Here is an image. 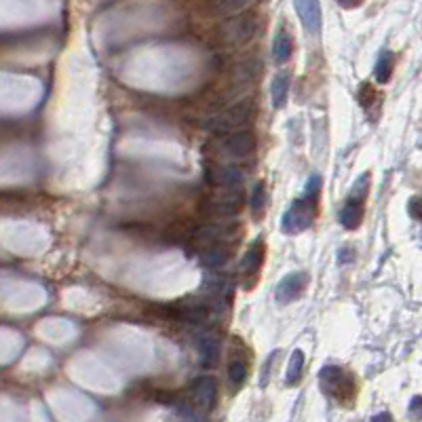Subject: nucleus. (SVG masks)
<instances>
[{"instance_id":"1","label":"nucleus","mask_w":422,"mask_h":422,"mask_svg":"<svg viewBox=\"0 0 422 422\" xmlns=\"http://www.w3.org/2000/svg\"><path fill=\"white\" fill-rule=\"evenodd\" d=\"M319 188H321V178L319 176H312L308 186H306V192L300 201H296L287 213L283 216L281 220V228L287 232V235H298L302 230H306L312 220H315V213H317V197H319Z\"/></svg>"},{"instance_id":"2","label":"nucleus","mask_w":422,"mask_h":422,"mask_svg":"<svg viewBox=\"0 0 422 422\" xmlns=\"http://www.w3.org/2000/svg\"><path fill=\"white\" fill-rule=\"evenodd\" d=\"M321 386L338 403H350L352 397H355V380H352V376L346 374L342 367H336V365L323 367Z\"/></svg>"},{"instance_id":"3","label":"nucleus","mask_w":422,"mask_h":422,"mask_svg":"<svg viewBox=\"0 0 422 422\" xmlns=\"http://www.w3.org/2000/svg\"><path fill=\"white\" fill-rule=\"evenodd\" d=\"M258 30V18L253 13H245V15H232V20H228L222 30H220V39L222 43H226L228 47H239L245 45L253 39Z\"/></svg>"},{"instance_id":"4","label":"nucleus","mask_w":422,"mask_h":422,"mask_svg":"<svg viewBox=\"0 0 422 422\" xmlns=\"http://www.w3.org/2000/svg\"><path fill=\"white\" fill-rule=\"evenodd\" d=\"M249 117H251L249 102H241V104H237V106H232V108H228V110H224L220 114H213L205 123V127H207V131H220V133L228 131V133H232L235 129H241L249 121Z\"/></svg>"},{"instance_id":"5","label":"nucleus","mask_w":422,"mask_h":422,"mask_svg":"<svg viewBox=\"0 0 422 422\" xmlns=\"http://www.w3.org/2000/svg\"><path fill=\"white\" fill-rule=\"evenodd\" d=\"M256 148V140L249 131H241V133H228L226 138H222L220 142V150L226 159L239 161L245 159L253 152Z\"/></svg>"},{"instance_id":"6","label":"nucleus","mask_w":422,"mask_h":422,"mask_svg":"<svg viewBox=\"0 0 422 422\" xmlns=\"http://www.w3.org/2000/svg\"><path fill=\"white\" fill-rule=\"evenodd\" d=\"M243 203V194L239 188H226L222 194L209 199V205L205 207L209 216H235Z\"/></svg>"},{"instance_id":"7","label":"nucleus","mask_w":422,"mask_h":422,"mask_svg":"<svg viewBox=\"0 0 422 422\" xmlns=\"http://www.w3.org/2000/svg\"><path fill=\"white\" fill-rule=\"evenodd\" d=\"M306 283H308L306 272H289V275L283 277V281L277 285V291H275L277 302H279V304H289V302H294V300L306 289Z\"/></svg>"},{"instance_id":"8","label":"nucleus","mask_w":422,"mask_h":422,"mask_svg":"<svg viewBox=\"0 0 422 422\" xmlns=\"http://www.w3.org/2000/svg\"><path fill=\"white\" fill-rule=\"evenodd\" d=\"M190 395H192V401L197 407L209 411L213 409L216 405V399H218V386H216V380L209 378V376H203L199 380L192 382V388H190Z\"/></svg>"},{"instance_id":"9","label":"nucleus","mask_w":422,"mask_h":422,"mask_svg":"<svg viewBox=\"0 0 422 422\" xmlns=\"http://www.w3.org/2000/svg\"><path fill=\"white\" fill-rule=\"evenodd\" d=\"M294 7H296V13L302 22V26L315 34L319 32L321 28V5L319 0H294Z\"/></svg>"},{"instance_id":"10","label":"nucleus","mask_w":422,"mask_h":422,"mask_svg":"<svg viewBox=\"0 0 422 422\" xmlns=\"http://www.w3.org/2000/svg\"><path fill=\"white\" fill-rule=\"evenodd\" d=\"M211 182L222 188H241L243 184V171L237 165H222L216 167L211 173Z\"/></svg>"},{"instance_id":"11","label":"nucleus","mask_w":422,"mask_h":422,"mask_svg":"<svg viewBox=\"0 0 422 422\" xmlns=\"http://www.w3.org/2000/svg\"><path fill=\"white\" fill-rule=\"evenodd\" d=\"M363 203L365 201H359V199H350L348 197V203L344 205V209L340 211V222L344 228L348 230H355L361 226L363 222Z\"/></svg>"},{"instance_id":"12","label":"nucleus","mask_w":422,"mask_h":422,"mask_svg":"<svg viewBox=\"0 0 422 422\" xmlns=\"http://www.w3.org/2000/svg\"><path fill=\"white\" fill-rule=\"evenodd\" d=\"M291 53H294V39L287 30L281 28L275 37V43H272V58H275L277 64H287Z\"/></svg>"},{"instance_id":"13","label":"nucleus","mask_w":422,"mask_h":422,"mask_svg":"<svg viewBox=\"0 0 422 422\" xmlns=\"http://www.w3.org/2000/svg\"><path fill=\"white\" fill-rule=\"evenodd\" d=\"M199 258L207 268H220L230 260V251L222 243H216V245H205Z\"/></svg>"},{"instance_id":"14","label":"nucleus","mask_w":422,"mask_h":422,"mask_svg":"<svg viewBox=\"0 0 422 422\" xmlns=\"http://www.w3.org/2000/svg\"><path fill=\"white\" fill-rule=\"evenodd\" d=\"M262 262H264V245H262V241L258 239V241H253V245H251L249 251L245 253V258H243V262H241V272H243V275H256V272L260 270Z\"/></svg>"},{"instance_id":"15","label":"nucleus","mask_w":422,"mask_h":422,"mask_svg":"<svg viewBox=\"0 0 422 422\" xmlns=\"http://www.w3.org/2000/svg\"><path fill=\"white\" fill-rule=\"evenodd\" d=\"M199 352H201V361L205 367L213 365L218 359V338L211 331H205L199 336Z\"/></svg>"},{"instance_id":"16","label":"nucleus","mask_w":422,"mask_h":422,"mask_svg":"<svg viewBox=\"0 0 422 422\" xmlns=\"http://www.w3.org/2000/svg\"><path fill=\"white\" fill-rule=\"evenodd\" d=\"M393 68H395V58H393V53H390V51L380 53V58H378V62H376V68H374L376 81L382 83V85L388 83L390 77H393Z\"/></svg>"},{"instance_id":"17","label":"nucleus","mask_w":422,"mask_h":422,"mask_svg":"<svg viewBox=\"0 0 422 422\" xmlns=\"http://www.w3.org/2000/svg\"><path fill=\"white\" fill-rule=\"evenodd\" d=\"M287 93H289V77L287 74H279L272 81L270 87V95H272V106L275 108H283L287 102Z\"/></svg>"},{"instance_id":"18","label":"nucleus","mask_w":422,"mask_h":422,"mask_svg":"<svg viewBox=\"0 0 422 422\" xmlns=\"http://www.w3.org/2000/svg\"><path fill=\"white\" fill-rule=\"evenodd\" d=\"M228 237H230L228 230H224V228H220V226H205V228H201V230L197 232V241L203 243V247H205V245L222 243V241H226Z\"/></svg>"},{"instance_id":"19","label":"nucleus","mask_w":422,"mask_h":422,"mask_svg":"<svg viewBox=\"0 0 422 422\" xmlns=\"http://www.w3.org/2000/svg\"><path fill=\"white\" fill-rule=\"evenodd\" d=\"M302 369H304V352L302 350H294V355L289 359V367H287V376H285V380H287L289 386H294L296 382H300Z\"/></svg>"},{"instance_id":"20","label":"nucleus","mask_w":422,"mask_h":422,"mask_svg":"<svg viewBox=\"0 0 422 422\" xmlns=\"http://www.w3.org/2000/svg\"><path fill=\"white\" fill-rule=\"evenodd\" d=\"M253 3H256V0H220L218 11L222 15H230L232 18V15H239V13L247 11Z\"/></svg>"},{"instance_id":"21","label":"nucleus","mask_w":422,"mask_h":422,"mask_svg":"<svg viewBox=\"0 0 422 422\" xmlns=\"http://www.w3.org/2000/svg\"><path fill=\"white\" fill-rule=\"evenodd\" d=\"M228 378L232 386H241L247 378V363L243 359H232L228 367Z\"/></svg>"},{"instance_id":"22","label":"nucleus","mask_w":422,"mask_h":422,"mask_svg":"<svg viewBox=\"0 0 422 422\" xmlns=\"http://www.w3.org/2000/svg\"><path fill=\"white\" fill-rule=\"evenodd\" d=\"M264 205H266V188H264L262 182H258V184L253 186L251 194H249V207H251V211L258 216V213L264 209Z\"/></svg>"},{"instance_id":"23","label":"nucleus","mask_w":422,"mask_h":422,"mask_svg":"<svg viewBox=\"0 0 422 422\" xmlns=\"http://www.w3.org/2000/svg\"><path fill=\"white\" fill-rule=\"evenodd\" d=\"M407 416L414 420V422H418V420H422V395H416L411 401H409V407H407Z\"/></svg>"},{"instance_id":"24","label":"nucleus","mask_w":422,"mask_h":422,"mask_svg":"<svg viewBox=\"0 0 422 422\" xmlns=\"http://www.w3.org/2000/svg\"><path fill=\"white\" fill-rule=\"evenodd\" d=\"M407 211L414 220H422V197H414L407 203Z\"/></svg>"},{"instance_id":"25","label":"nucleus","mask_w":422,"mask_h":422,"mask_svg":"<svg viewBox=\"0 0 422 422\" xmlns=\"http://www.w3.org/2000/svg\"><path fill=\"white\" fill-rule=\"evenodd\" d=\"M371 422H395V418L388 414V411H380L371 418Z\"/></svg>"},{"instance_id":"26","label":"nucleus","mask_w":422,"mask_h":422,"mask_svg":"<svg viewBox=\"0 0 422 422\" xmlns=\"http://www.w3.org/2000/svg\"><path fill=\"white\" fill-rule=\"evenodd\" d=\"M338 3L344 7V9H355V7H359L363 0H338Z\"/></svg>"}]
</instances>
